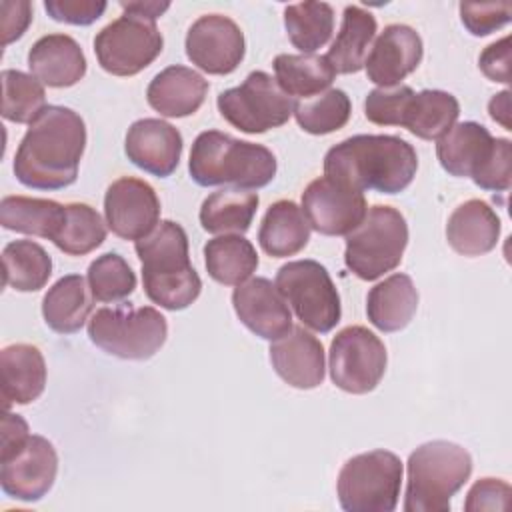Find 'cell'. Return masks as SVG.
<instances>
[{"mask_svg":"<svg viewBox=\"0 0 512 512\" xmlns=\"http://www.w3.org/2000/svg\"><path fill=\"white\" fill-rule=\"evenodd\" d=\"M86 148V124L78 112L48 104L28 126L14 154V176L34 190H62L76 182Z\"/></svg>","mask_w":512,"mask_h":512,"instance_id":"6da1fadb","label":"cell"},{"mask_svg":"<svg viewBox=\"0 0 512 512\" xmlns=\"http://www.w3.org/2000/svg\"><path fill=\"white\" fill-rule=\"evenodd\" d=\"M416 170L414 146L392 134H356L324 156V176L362 192L398 194L412 184Z\"/></svg>","mask_w":512,"mask_h":512,"instance_id":"7a4b0ae2","label":"cell"},{"mask_svg":"<svg viewBox=\"0 0 512 512\" xmlns=\"http://www.w3.org/2000/svg\"><path fill=\"white\" fill-rule=\"evenodd\" d=\"M134 250L142 264V284L146 296L166 308H188L202 290V280L188 254V236L178 222L162 220Z\"/></svg>","mask_w":512,"mask_h":512,"instance_id":"3957f363","label":"cell"},{"mask_svg":"<svg viewBox=\"0 0 512 512\" xmlns=\"http://www.w3.org/2000/svg\"><path fill=\"white\" fill-rule=\"evenodd\" d=\"M276 158L262 146L234 138L220 130L200 132L192 144L188 170L198 186L232 184L236 188H264L276 176Z\"/></svg>","mask_w":512,"mask_h":512,"instance_id":"277c9868","label":"cell"},{"mask_svg":"<svg viewBox=\"0 0 512 512\" xmlns=\"http://www.w3.org/2000/svg\"><path fill=\"white\" fill-rule=\"evenodd\" d=\"M440 166L456 178H472L492 192L510 190L512 146L508 138H494L478 122L454 124L436 144Z\"/></svg>","mask_w":512,"mask_h":512,"instance_id":"5b68a950","label":"cell"},{"mask_svg":"<svg viewBox=\"0 0 512 512\" xmlns=\"http://www.w3.org/2000/svg\"><path fill=\"white\" fill-rule=\"evenodd\" d=\"M406 512H446L452 496L472 474L470 452L448 440H432L418 446L408 458Z\"/></svg>","mask_w":512,"mask_h":512,"instance_id":"8992f818","label":"cell"},{"mask_svg":"<svg viewBox=\"0 0 512 512\" xmlns=\"http://www.w3.org/2000/svg\"><path fill=\"white\" fill-rule=\"evenodd\" d=\"M408 246V224L400 210L376 204L346 236L344 264L360 280H376L392 272Z\"/></svg>","mask_w":512,"mask_h":512,"instance_id":"52a82bcc","label":"cell"},{"mask_svg":"<svg viewBox=\"0 0 512 512\" xmlns=\"http://www.w3.org/2000/svg\"><path fill=\"white\" fill-rule=\"evenodd\" d=\"M92 344L122 360H148L166 342V318L152 306L98 308L88 322Z\"/></svg>","mask_w":512,"mask_h":512,"instance_id":"ba28073f","label":"cell"},{"mask_svg":"<svg viewBox=\"0 0 512 512\" xmlns=\"http://www.w3.org/2000/svg\"><path fill=\"white\" fill-rule=\"evenodd\" d=\"M402 486V462L390 450H370L344 462L336 492L346 512H392Z\"/></svg>","mask_w":512,"mask_h":512,"instance_id":"9c48e42d","label":"cell"},{"mask_svg":"<svg viewBox=\"0 0 512 512\" xmlns=\"http://www.w3.org/2000/svg\"><path fill=\"white\" fill-rule=\"evenodd\" d=\"M274 284L292 306L298 320L310 330L326 334L340 322V294L320 262H288L276 272Z\"/></svg>","mask_w":512,"mask_h":512,"instance_id":"30bf717a","label":"cell"},{"mask_svg":"<svg viewBox=\"0 0 512 512\" xmlns=\"http://www.w3.org/2000/svg\"><path fill=\"white\" fill-rule=\"evenodd\" d=\"M218 110L226 122L246 134H264L288 122L294 100L268 72L254 70L236 88L218 94Z\"/></svg>","mask_w":512,"mask_h":512,"instance_id":"8fae6325","label":"cell"},{"mask_svg":"<svg viewBox=\"0 0 512 512\" xmlns=\"http://www.w3.org/2000/svg\"><path fill=\"white\" fill-rule=\"evenodd\" d=\"M164 38L152 20L124 14L106 24L94 38V54L102 70L114 76H134L162 52Z\"/></svg>","mask_w":512,"mask_h":512,"instance_id":"7c38bea8","label":"cell"},{"mask_svg":"<svg viewBox=\"0 0 512 512\" xmlns=\"http://www.w3.org/2000/svg\"><path fill=\"white\" fill-rule=\"evenodd\" d=\"M386 346L366 326L340 330L330 344V378L350 394L372 392L386 372Z\"/></svg>","mask_w":512,"mask_h":512,"instance_id":"4fadbf2b","label":"cell"},{"mask_svg":"<svg viewBox=\"0 0 512 512\" xmlns=\"http://www.w3.org/2000/svg\"><path fill=\"white\" fill-rule=\"evenodd\" d=\"M302 212L316 232L324 236H348L366 216L362 190L320 176L302 192Z\"/></svg>","mask_w":512,"mask_h":512,"instance_id":"5bb4252c","label":"cell"},{"mask_svg":"<svg viewBox=\"0 0 512 512\" xmlns=\"http://www.w3.org/2000/svg\"><path fill=\"white\" fill-rule=\"evenodd\" d=\"M58 454L50 440L30 434L12 454L0 458L2 490L16 500L36 502L48 494L56 480Z\"/></svg>","mask_w":512,"mask_h":512,"instance_id":"9a60e30c","label":"cell"},{"mask_svg":"<svg viewBox=\"0 0 512 512\" xmlns=\"http://www.w3.org/2000/svg\"><path fill=\"white\" fill-rule=\"evenodd\" d=\"M186 56L200 70L216 76L234 72L246 54L240 26L222 14L200 16L186 34Z\"/></svg>","mask_w":512,"mask_h":512,"instance_id":"2e32d148","label":"cell"},{"mask_svg":"<svg viewBox=\"0 0 512 512\" xmlns=\"http://www.w3.org/2000/svg\"><path fill=\"white\" fill-rule=\"evenodd\" d=\"M108 228L124 240L148 236L160 222V200L156 190L134 176L114 180L104 196Z\"/></svg>","mask_w":512,"mask_h":512,"instance_id":"e0dca14e","label":"cell"},{"mask_svg":"<svg viewBox=\"0 0 512 512\" xmlns=\"http://www.w3.org/2000/svg\"><path fill=\"white\" fill-rule=\"evenodd\" d=\"M232 306L240 322L264 340H278L292 330L288 302L268 278L256 276L238 284L232 292Z\"/></svg>","mask_w":512,"mask_h":512,"instance_id":"ac0fdd59","label":"cell"},{"mask_svg":"<svg viewBox=\"0 0 512 512\" xmlns=\"http://www.w3.org/2000/svg\"><path fill=\"white\" fill-rule=\"evenodd\" d=\"M422 54V38L412 26L390 24L380 32L366 56L364 66L368 80L380 88L398 86L418 68Z\"/></svg>","mask_w":512,"mask_h":512,"instance_id":"d6986e66","label":"cell"},{"mask_svg":"<svg viewBox=\"0 0 512 512\" xmlns=\"http://www.w3.org/2000/svg\"><path fill=\"white\" fill-rule=\"evenodd\" d=\"M182 134L160 118H140L128 132L124 150L128 160L140 170L158 178L170 176L182 156Z\"/></svg>","mask_w":512,"mask_h":512,"instance_id":"ffe728a7","label":"cell"},{"mask_svg":"<svg viewBox=\"0 0 512 512\" xmlns=\"http://www.w3.org/2000/svg\"><path fill=\"white\" fill-rule=\"evenodd\" d=\"M270 362L276 374L290 386L310 390L324 380V346L322 342L304 330L292 326V330L270 344Z\"/></svg>","mask_w":512,"mask_h":512,"instance_id":"44dd1931","label":"cell"},{"mask_svg":"<svg viewBox=\"0 0 512 512\" xmlns=\"http://www.w3.org/2000/svg\"><path fill=\"white\" fill-rule=\"evenodd\" d=\"M28 68L34 78L50 88H68L86 74V56L68 34H46L28 52Z\"/></svg>","mask_w":512,"mask_h":512,"instance_id":"7402d4cb","label":"cell"},{"mask_svg":"<svg viewBox=\"0 0 512 512\" xmlns=\"http://www.w3.org/2000/svg\"><path fill=\"white\" fill-rule=\"evenodd\" d=\"M208 80L196 70L174 64L158 72L146 88L148 104L166 118L194 114L206 100Z\"/></svg>","mask_w":512,"mask_h":512,"instance_id":"603a6c76","label":"cell"},{"mask_svg":"<svg viewBox=\"0 0 512 512\" xmlns=\"http://www.w3.org/2000/svg\"><path fill=\"white\" fill-rule=\"evenodd\" d=\"M498 238L500 218L484 200H466L448 218L446 240L462 256H482L496 248Z\"/></svg>","mask_w":512,"mask_h":512,"instance_id":"cb8c5ba5","label":"cell"},{"mask_svg":"<svg viewBox=\"0 0 512 512\" xmlns=\"http://www.w3.org/2000/svg\"><path fill=\"white\" fill-rule=\"evenodd\" d=\"M2 400L8 410L12 404L34 402L46 386V362L34 344H10L0 352Z\"/></svg>","mask_w":512,"mask_h":512,"instance_id":"d4e9b609","label":"cell"},{"mask_svg":"<svg viewBox=\"0 0 512 512\" xmlns=\"http://www.w3.org/2000/svg\"><path fill=\"white\" fill-rule=\"evenodd\" d=\"M418 308V290L408 274L396 272L374 288L366 298V314L382 332H398L410 324Z\"/></svg>","mask_w":512,"mask_h":512,"instance_id":"484cf974","label":"cell"},{"mask_svg":"<svg viewBox=\"0 0 512 512\" xmlns=\"http://www.w3.org/2000/svg\"><path fill=\"white\" fill-rule=\"evenodd\" d=\"M92 298L84 276L66 274L48 288L42 300L44 322L58 334H74L88 320Z\"/></svg>","mask_w":512,"mask_h":512,"instance_id":"4316f807","label":"cell"},{"mask_svg":"<svg viewBox=\"0 0 512 512\" xmlns=\"http://www.w3.org/2000/svg\"><path fill=\"white\" fill-rule=\"evenodd\" d=\"M310 240V224L302 208L292 200H278L268 206L258 242L272 258H286L298 254Z\"/></svg>","mask_w":512,"mask_h":512,"instance_id":"83f0119b","label":"cell"},{"mask_svg":"<svg viewBox=\"0 0 512 512\" xmlns=\"http://www.w3.org/2000/svg\"><path fill=\"white\" fill-rule=\"evenodd\" d=\"M376 28V18L362 6L350 4L344 8L340 32L326 54L336 74H354L364 68Z\"/></svg>","mask_w":512,"mask_h":512,"instance_id":"f1b7e54d","label":"cell"},{"mask_svg":"<svg viewBox=\"0 0 512 512\" xmlns=\"http://www.w3.org/2000/svg\"><path fill=\"white\" fill-rule=\"evenodd\" d=\"M66 220V204L48 198L4 196L0 202V224L6 230L56 240Z\"/></svg>","mask_w":512,"mask_h":512,"instance_id":"f546056e","label":"cell"},{"mask_svg":"<svg viewBox=\"0 0 512 512\" xmlns=\"http://www.w3.org/2000/svg\"><path fill=\"white\" fill-rule=\"evenodd\" d=\"M460 104L454 94L444 90L412 92L408 98L400 126L422 140L442 138L458 120Z\"/></svg>","mask_w":512,"mask_h":512,"instance_id":"4dcf8cb0","label":"cell"},{"mask_svg":"<svg viewBox=\"0 0 512 512\" xmlns=\"http://www.w3.org/2000/svg\"><path fill=\"white\" fill-rule=\"evenodd\" d=\"M208 276L224 286L246 282L258 268V254L242 234H222L204 244Z\"/></svg>","mask_w":512,"mask_h":512,"instance_id":"1f68e13d","label":"cell"},{"mask_svg":"<svg viewBox=\"0 0 512 512\" xmlns=\"http://www.w3.org/2000/svg\"><path fill=\"white\" fill-rule=\"evenodd\" d=\"M258 194L240 188L212 192L200 206V224L210 234H244L256 214Z\"/></svg>","mask_w":512,"mask_h":512,"instance_id":"d6a6232c","label":"cell"},{"mask_svg":"<svg viewBox=\"0 0 512 512\" xmlns=\"http://www.w3.org/2000/svg\"><path fill=\"white\" fill-rule=\"evenodd\" d=\"M274 72L278 86L300 100L322 94L336 76L328 58L318 54H278Z\"/></svg>","mask_w":512,"mask_h":512,"instance_id":"836d02e7","label":"cell"},{"mask_svg":"<svg viewBox=\"0 0 512 512\" xmlns=\"http://www.w3.org/2000/svg\"><path fill=\"white\" fill-rule=\"evenodd\" d=\"M4 284L18 292H36L52 276L50 254L34 240H14L2 250Z\"/></svg>","mask_w":512,"mask_h":512,"instance_id":"e575fe53","label":"cell"},{"mask_svg":"<svg viewBox=\"0 0 512 512\" xmlns=\"http://www.w3.org/2000/svg\"><path fill=\"white\" fill-rule=\"evenodd\" d=\"M284 26L290 42L302 54L322 48L334 32V10L326 2H300L284 8Z\"/></svg>","mask_w":512,"mask_h":512,"instance_id":"d590c367","label":"cell"},{"mask_svg":"<svg viewBox=\"0 0 512 512\" xmlns=\"http://www.w3.org/2000/svg\"><path fill=\"white\" fill-rule=\"evenodd\" d=\"M292 114L304 132L322 136L346 126L352 114V102L344 90L330 88L312 98L294 102Z\"/></svg>","mask_w":512,"mask_h":512,"instance_id":"8d00e7d4","label":"cell"},{"mask_svg":"<svg viewBox=\"0 0 512 512\" xmlns=\"http://www.w3.org/2000/svg\"><path fill=\"white\" fill-rule=\"evenodd\" d=\"M46 108L44 84L22 70L2 72V116L16 124H32Z\"/></svg>","mask_w":512,"mask_h":512,"instance_id":"74e56055","label":"cell"},{"mask_svg":"<svg viewBox=\"0 0 512 512\" xmlns=\"http://www.w3.org/2000/svg\"><path fill=\"white\" fill-rule=\"evenodd\" d=\"M106 240V224L102 216L88 204H66V220L54 244L68 256H84Z\"/></svg>","mask_w":512,"mask_h":512,"instance_id":"f35d334b","label":"cell"},{"mask_svg":"<svg viewBox=\"0 0 512 512\" xmlns=\"http://www.w3.org/2000/svg\"><path fill=\"white\" fill-rule=\"evenodd\" d=\"M88 286L98 302H122L136 288V274L130 264L116 252L98 256L88 266Z\"/></svg>","mask_w":512,"mask_h":512,"instance_id":"ab89813d","label":"cell"},{"mask_svg":"<svg viewBox=\"0 0 512 512\" xmlns=\"http://www.w3.org/2000/svg\"><path fill=\"white\" fill-rule=\"evenodd\" d=\"M412 92L414 90L404 84L370 90L364 100L366 118L378 126H400L404 106Z\"/></svg>","mask_w":512,"mask_h":512,"instance_id":"60d3db41","label":"cell"},{"mask_svg":"<svg viewBox=\"0 0 512 512\" xmlns=\"http://www.w3.org/2000/svg\"><path fill=\"white\" fill-rule=\"evenodd\" d=\"M460 20L472 36H486L494 30L506 26L512 18L510 2H490V4H472L460 2Z\"/></svg>","mask_w":512,"mask_h":512,"instance_id":"b9f144b4","label":"cell"},{"mask_svg":"<svg viewBox=\"0 0 512 512\" xmlns=\"http://www.w3.org/2000/svg\"><path fill=\"white\" fill-rule=\"evenodd\" d=\"M44 8L48 16L56 22L88 26L104 14L106 2L104 0H46Z\"/></svg>","mask_w":512,"mask_h":512,"instance_id":"7bdbcfd3","label":"cell"},{"mask_svg":"<svg viewBox=\"0 0 512 512\" xmlns=\"http://www.w3.org/2000/svg\"><path fill=\"white\" fill-rule=\"evenodd\" d=\"M510 498V486L496 478H482L478 480L464 502L466 510H504L508 506Z\"/></svg>","mask_w":512,"mask_h":512,"instance_id":"ee69618b","label":"cell"},{"mask_svg":"<svg viewBox=\"0 0 512 512\" xmlns=\"http://www.w3.org/2000/svg\"><path fill=\"white\" fill-rule=\"evenodd\" d=\"M478 66L492 82H510V36L486 46L478 58Z\"/></svg>","mask_w":512,"mask_h":512,"instance_id":"f6af8a7d","label":"cell"},{"mask_svg":"<svg viewBox=\"0 0 512 512\" xmlns=\"http://www.w3.org/2000/svg\"><path fill=\"white\" fill-rule=\"evenodd\" d=\"M2 32H4V46L18 40L30 20H32V4L30 2H2Z\"/></svg>","mask_w":512,"mask_h":512,"instance_id":"bcb514c9","label":"cell"},{"mask_svg":"<svg viewBox=\"0 0 512 512\" xmlns=\"http://www.w3.org/2000/svg\"><path fill=\"white\" fill-rule=\"evenodd\" d=\"M30 436L28 432V424L20 414H12V412H4L2 418V448H0V458L12 454L16 448H20L26 438Z\"/></svg>","mask_w":512,"mask_h":512,"instance_id":"7dc6e473","label":"cell"},{"mask_svg":"<svg viewBox=\"0 0 512 512\" xmlns=\"http://www.w3.org/2000/svg\"><path fill=\"white\" fill-rule=\"evenodd\" d=\"M120 6L126 14L152 20V22L170 8L168 2H120Z\"/></svg>","mask_w":512,"mask_h":512,"instance_id":"c3c4849f","label":"cell"},{"mask_svg":"<svg viewBox=\"0 0 512 512\" xmlns=\"http://www.w3.org/2000/svg\"><path fill=\"white\" fill-rule=\"evenodd\" d=\"M508 96H510V92H508V90H504V92L496 94V96L490 100V104H488V112H490L492 120L500 122L506 130H512V128H510V122H508V110H510Z\"/></svg>","mask_w":512,"mask_h":512,"instance_id":"681fc988","label":"cell"}]
</instances>
